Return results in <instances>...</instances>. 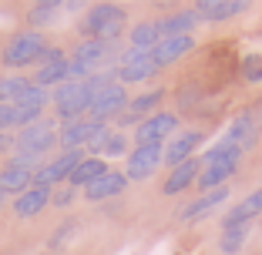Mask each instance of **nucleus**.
I'll list each match as a JSON object with an SVG mask.
<instances>
[{
	"instance_id": "f257e3e1",
	"label": "nucleus",
	"mask_w": 262,
	"mask_h": 255,
	"mask_svg": "<svg viewBox=\"0 0 262 255\" xmlns=\"http://www.w3.org/2000/svg\"><path fill=\"white\" fill-rule=\"evenodd\" d=\"M128 31V10L121 4H91L77 20V34L84 40H108L118 44Z\"/></svg>"
},
{
	"instance_id": "f03ea898",
	"label": "nucleus",
	"mask_w": 262,
	"mask_h": 255,
	"mask_svg": "<svg viewBox=\"0 0 262 255\" xmlns=\"http://www.w3.org/2000/svg\"><path fill=\"white\" fill-rule=\"evenodd\" d=\"M47 37L37 31H17L14 37H7V44L0 47V64L4 67H34L44 64V51H47Z\"/></svg>"
},
{
	"instance_id": "7ed1b4c3",
	"label": "nucleus",
	"mask_w": 262,
	"mask_h": 255,
	"mask_svg": "<svg viewBox=\"0 0 262 255\" xmlns=\"http://www.w3.org/2000/svg\"><path fill=\"white\" fill-rule=\"evenodd\" d=\"M57 118L54 114H44L37 124H31V128H24V131L14 134V155H31V158H40V161H47V155L57 148V131H54Z\"/></svg>"
},
{
	"instance_id": "20e7f679",
	"label": "nucleus",
	"mask_w": 262,
	"mask_h": 255,
	"mask_svg": "<svg viewBox=\"0 0 262 255\" xmlns=\"http://www.w3.org/2000/svg\"><path fill=\"white\" fill-rule=\"evenodd\" d=\"M182 131V121H178L175 111H158V114L145 118V121L131 131V145H168L175 134Z\"/></svg>"
},
{
	"instance_id": "39448f33",
	"label": "nucleus",
	"mask_w": 262,
	"mask_h": 255,
	"mask_svg": "<svg viewBox=\"0 0 262 255\" xmlns=\"http://www.w3.org/2000/svg\"><path fill=\"white\" fill-rule=\"evenodd\" d=\"M165 168V145H138L124 158V178L128 181H148Z\"/></svg>"
},
{
	"instance_id": "423d86ee",
	"label": "nucleus",
	"mask_w": 262,
	"mask_h": 255,
	"mask_svg": "<svg viewBox=\"0 0 262 255\" xmlns=\"http://www.w3.org/2000/svg\"><path fill=\"white\" fill-rule=\"evenodd\" d=\"M88 158V151H57L54 158H47L37 171H34V188H57L71 178V171Z\"/></svg>"
},
{
	"instance_id": "0eeeda50",
	"label": "nucleus",
	"mask_w": 262,
	"mask_h": 255,
	"mask_svg": "<svg viewBox=\"0 0 262 255\" xmlns=\"http://www.w3.org/2000/svg\"><path fill=\"white\" fill-rule=\"evenodd\" d=\"M118 54H121V44H108V40H81L71 51V57L81 61L84 67H91V74L118 67Z\"/></svg>"
},
{
	"instance_id": "6e6552de",
	"label": "nucleus",
	"mask_w": 262,
	"mask_h": 255,
	"mask_svg": "<svg viewBox=\"0 0 262 255\" xmlns=\"http://www.w3.org/2000/svg\"><path fill=\"white\" fill-rule=\"evenodd\" d=\"M128 87L124 84H111L108 91H101L98 98L91 101V111H88V118L91 121H101V124H115V118H121L124 111H128Z\"/></svg>"
},
{
	"instance_id": "1a4fd4ad",
	"label": "nucleus",
	"mask_w": 262,
	"mask_h": 255,
	"mask_svg": "<svg viewBox=\"0 0 262 255\" xmlns=\"http://www.w3.org/2000/svg\"><path fill=\"white\" fill-rule=\"evenodd\" d=\"M199 14L192 10V4L188 7H171L165 10V14L155 17V31H158V37L168 40V37H192V31L199 27Z\"/></svg>"
},
{
	"instance_id": "9d476101",
	"label": "nucleus",
	"mask_w": 262,
	"mask_h": 255,
	"mask_svg": "<svg viewBox=\"0 0 262 255\" xmlns=\"http://www.w3.org/2000/svg\"><path fill=\"white\" fill-rule=\"evenodd\" d=\"M259 138H262V128H259V118H255V108H242L239 114L232 118L229 131H225V141L239 145L242 155H249V151H255Z\"/></svg>"
},
{
	"instance_id": "9b49d317",
	"label": "nucleus",
	"mask_w": 262,
	"mask_h": 255,
	"mask_svg": "<svg viewBox=\"0 0 262 255\" xmlns=\"http://www.w3.org/2000/svg\"><path fill=\"white\" fill-rule=\"evenodd\" d=\"M192 10L199 14L202 24H225V20H235V17L249 14L252 4L249 0H195Z\"/></svg>"
},
{
	"instance_id": "f8f14e48",
	"label": "nucleus",
	"mask_w": 262,
	"mask_h": 255,
	"mask_svg": "<svg viewBox=\"0 0 262 255\" xmlns=\"http://www.w3.org/2000/svg\"><path fill=\"white\" fill-rule=\"evenodd\" d=\"M104 124L101 121H91V118H81V121H68L57 128V148L61 151H88L91 138L101 131Z\"/></svg>"
},
{
	"instance_id": "ddd939ff",
	"label": "nucleus",
	"mask_w": 262,
	"mask_h": 255,
	"mask_svg": "<svg viewBox=\"0 0 262 255\" xmlns=\"http://www.w3.org/2000/svg\"><path fill=\"white\" fill-rule=\"evenodd\" d=\"M202 145H205V131H202V128H185V131H178L175 138L165 145V165L175 168V165L188 161V158H199Z\"/></svg>"
},
{
	"instance_id": "4468645a",
	"label": "nucleus",
	"mask_w": 262,
	"mask_h": 255,
	"mask_svg": "<svg viewBox=\"0 0 262 255\" xmlns=\"http://www.w3.org/2000/svg\"><path fill=\"white\" fill-rule=\"evenodd\" d=\"M262 218V188L249 192L246 198H239V205H229L219 218V228H232V225H255Z\"/></svg>"
},
{
	"instance_id": "2eb2a0df",
	"label": "nucleus",
	"mask_w": 262,
	"mask_h": 255,
	"mask_svg": "<svg viewBox=\"0 0 262 255\" xmlns=\"http://www.w3.org/2000/svg\"><path fill=\"white\" fill-rule=\"evenodd\" d=\"M232 198V188H215V192H202L199 198L185 201L178 208V222H199V218H208L212 212H219V205Z\"/></svg>"
},
{
	"instance_id": "dca6fc26",
	"label": "nucleus",
	"mask_w": 262,
	"mask_h": 255,
	"mask_svg": "<svg viewBox=\"0 0 262 255\" xmlns=\"http://www.w3.org/2000/svg\"><path fill=\"white\" fill-rule=\"evenodd\" d=\"M61 14H64L61 0H37V4H27V7H24V31L44 34V27L61 24Z\"/></svg>"
},
{
	"instance_id": "f3484780",
	"label": "nucleus",
	"mask_w": 262,
	"mask_h": 255,
	"mask_svg": "<svg viewBox=\"0 0 262 255\" xmlns=\"http://www.w3.org/2000/svg\"><path fill=\"white\" fill-rule=\"evenodd\" d=\"M128 178H124V171H108L104 178H98L91 188H84L81 192V198L88 201V205H101V201H111V198H121L124 192H128Z\"/></svg>"
},
{
	"instance_id": "a211bd4d",
	"label": "nucleus",
	"mask_w": 262,
	"mask_h": 255,
	"mask_svg": "<svg viewBox=\"0 0 262 255\" xmlns=\"http://www.w3.org/2000/svg\"><path fill=\"white\" fill-rule=\"evenodd\" d=\"M199 175H202V161L199 158H188V161L175 165V168L168 171V178L162 181V195L171 198V195H182V192H188V188H195Z\"/></svg>"
},
{
	"instance_id": "6ab92c4d",
	"label": "nucleus",
	"mask_w": 262,
	"mask_h": 255,
	"mask_svg": "<svg viewBox=\"0 0 262 255\" xmlns=\"http://www.w3.org/2000/svg\"><path fill=\"white\" fill-rule=\"evenodd\" d=\"M51 208V188H27L24 195H17L14 201H10V212H14L17 218H37V215H44V212Z\"/></svg>"
},
{
	"instance_id": "aec40b11",
	"label": "nucleus",
	"mask_w": 262,
	"mask_h": 255,
	"mask_svg": "<svg viewBox=\"0 0 262 255\" xmlns=\"http://www.w3.org/2000/svg\"><path fill=\"white\" fill-rule=\"evenodd\" d=\"M192 51H195V34L192 37H168V40H162V44L151 51V61H155L158 71H165L175 61H182L185 54H192Z\"/></svg>"
},
{
	"instance_id": "412c9836",
	"label": "nucleus",
	"mask_w": 262,
	"mask_h": 255,
	"mask_svg": "<svg viewBox=\"0 0 262 255\" xmlns=\"http://www.w3.org/2000/svg\"><path fill=\"white\" fill-rule=\"evenodd\" d=\"M239 171H242V161H232V165H208V168H202L195 188H199V192L229 188V181H232V178H239Z\"/></svg>"
},
{
	"instance_id": "4be33fe9",
	"label": "nucleus",
	"mask_w": 262,
	"mask_h": 255,
	"mask_svg": "<svg viewBox=\"0 0 262 255\" xmlns=\"http://www.w3.org/2000/svg\"><path fill=\"white\" fill-rule=\"evenodd\" d=\"M255 225H232V228H219V239H215V252L219 255H242L252 239Z\"/></svg>"
},
{
	"instance_id": "5701e85b",
	"label": "nucleus",
	"mask_w": 262,
	"mask_h": 255,
	"mask_svg": "<svg viewBox=\"0 0 262 255\" xmlns=\"http://www.w3.org/2000/svg\"><path fill=\"white\" fill-rule=\"evenodd\" d=\"M108 171H111V168H108V161H104V158H94V155H88L84 161H81L74 171H71L68 185H71V188H77V192H84V188H91L94 181H98V178H104Z\"/></svg>"
},
{
	"instance_id": "b1692460",
	"label": "nucleus",
	"mask_w": 262,
	"mask_h": 255,
	"mask_svg": "<svg viewBox=\"0 0 262 255\" xmlns=\"http://www.w3.org/2000/svg\"><path fill=\"white\" fill-rule=\"evenodd\" d=\"M31 185H34V171L20 168V165H10V161L0 168V195L17 198V195H24Z\"/></svg>"
},
{
	"instance_id": "393cba45",
	"label": "nucleus",
	"mask_w": 262,
	"mask_h": 255,
	"mask_svg": "<svg viewBox=\"0 0 262 255\" xmlns=\"http://www.w3.org/2000/svg\"><path fill=\"white\" fill-rule=\"evenodd\" d=\"M162 101H165V87H148V91L135 94V98L128 101V114H135L138 124H141L145 118H151V114L162 111Z\"/></svg>"
},
{
	"instance_id": "a878e982",
	"label": "nucleus",
	"mask_w": 262,
	"mask_h": 255,
	"mask_svg": "<svg viewBox=\"0 0 262 255\" xmlns=\"http://www.w3.org/2000/svg\"><path fill=\"white\" fill-rule=\"evenodd\" d=\"M202 168H208V165H232V161H242V148L239 145H232V141L219 138L215 145L208 148V151H202L199 155Z\"/></svg>"
},
{
	"instance_id": "bb28decb",
	"label": "nucleus",
	"mask_w": 262,
	"mask_h": 255,
	"mask_svg": "<svg viewBox=\"0 0 262 255\" xmlns=\"http://www.w3.org/2000/svg\"><path fill=\"white\" fill-rule=\"evenodd\" d=\"M158 44H162V37H158V31H155V20H138V24H131V31H128V47H135V51H148V54H151Z\"/></svg>"
},
{
	"instance_id": "cd10ccee",
	"label": "nucleus",
	"mask_w": 262,
	"mask_h": 255,
	"mask_svg": "<svg viewBox=\"0 0 262 255\" xmlns=\"http://www.w3.org/2000/svg\"><path fill=\"white\" fill-rule=\"evenodd\" d=\"M155 74H162V71L155 67V61H151V54L145 57V61H138V64H128V67H118V84H145V81H151Z\"/></svg>"
},
{
	"instance_id": "c85d7f7f",
	"label": "nucleus",
	"mask_w": 262,
	"mask_h": 255,
	"mask_svg": "<svg viewBox=\"0 0 262 255\" xmlns=\"http://www.w3.org/2000/svg\"><path fill=\"white\" fill-rule=\"evenodd\" d=\"M131 138H128V131H118V128H111V134L104 138V145H101V155L98 158H128L131 155Z\"/></svg>"
},
{
	"instance_id": "c756f323",
	"label": "nucleus",
	"mask_w": 262,
	"mask_h": 255,
	"mask_svg": "<svg viewBox=\"0 0 262 255\" xmlns=\"http://www.w3.org/2000/svg\"><path fill=\"white\" fill-rule=\"evenodd\" d=\"M34 81L24 78V74H4L0 78V104H17L20 101V94L31 87Z\"/></svg>"
},
{
	"instance_id": "7c9ffc66",
	"label": "nucleus",
	"mask_w": 262,
	"mask_h": 255,
	"mask_svg": "<svg viewBox=\"0 0 262 255\" xmlns=\"http://www.w3.org/2000/svg\"><path fill=\"white\" fill-rule=\"evenodd\" d=\"M77 198H81V192H77V188H71L68 181H64V185H57V188H51V208H57V212L74 208Z\"/></svg>"
},
{
	"instance_id": "2f4dec72",
	"label": "nucleus",
	"mask_w": 262,
	"mask_h": 255,
	"mask_svg": "<svg viewBox=\"0 0 262 255\" xmlns=\"http://www.w3.org/2000/svg\"><path fill=\"white\" fill-rule=\"evenodd\" d=\"M239 74L246 84H262V54H246L239 64Z\"/></svg>"
},
{
	"instance_id": "473e14b6",
	"label": "nucleus",
	"mask_w": 262,
	"mask_h": 255,
	"mask_svg": "<svg viewBox=\"0 0 262 255\" xmlns=\"http://www.w3.org/2000/svg\"><path fill=\"white\" fill-rule=\"evenodd\" d=\"M74 232H81V225H77L74 218H71V222H64L61 228H57V235H54V239H51V245H54V248H57V245H64V242H68V239H71V235H74Z\"/></svg>"
},
{
	"instance_id": "72a5a7b5",
	"label": "nucleus",
	"mask_w": 262,
	"mask_h": 255,
	"mask_svg": "<svg viewBox=\"0 0 262 255\" xmlns=\"http://www.w3.org/2000/svg\"><path fill=\"white\" fill-rule=\"evenodd\" d=\"M14 134H0V155H7V151H14Z\"/></svg>"
},
{
	"instance_id": "f704fd0d",
	"label": "nucleus",
	"mask_w": 262,
	"mask_h": 255,
	"mask_svg": "<svg viewBox=\"0 0 262 255\" xmlns=\"http://www.w3.org/2000/svg\"><path fill=\"white\" fill-rule=\"evenodd\" d=\"M255 118H259V128H262V101H259V108H255Z\"/></svg>"
},
{
	"instance_id": "c9c22d12",
	"label": "nucleus",
	"mask_w": 262,
	"mask_h": 255,
	"mask_svg": "<svg viewBox=\"0 0 262 255\" xmlns=\"http://www.w3.org/2000/svg\"><path fill=\"white\" fill-rule=\"evenodd\" d=\"M4 205H7V195H0V212H4Z\"/></svg>"
},
{
	"instance_id": "e433bc0d",
	"label": "nucleus",
	"mask_w": 262,
	"mask_h": 255,
	"mask_svg": "<svg viewBox=\"0 0 262 255\" xmlns=\"http://www.w3.org/2000/svg\"><path fill=\"white\" fill-rule=\"evenodd\" d=\"M0 78H4V74H0Z\"/></svg>"
}]
</instances>
